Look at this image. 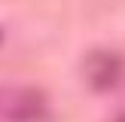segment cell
<instances>
[{"instance_id": "cell-1", "label": "cell", "mask_w": 125, "mask_h": 122, "mask_svg": "<svg viewBox=\"0 0 125 122\" xmlns=\"http://www.w3.org/2000/svg\"><path fill=\"white\" fill-rule=\"evenodd\" d=\"M46 113V101L40 92L24 85H0V116L9 122H37Z\"/></svg>"}]
</instances>
